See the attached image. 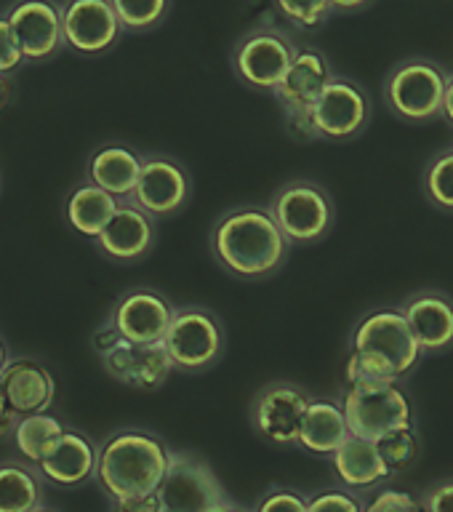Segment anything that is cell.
Masks as SVG:
<instances>
[{
  "label": "cell",
  "instance_id": "1",
  "mask_svg": "<svg viewBox=\"0 0 453 512\" xmlns=\"http://www.w3.org/2000/svg\"><path fill=\"white\" fill-rule=\"evenodd\" d=\"M291 248L270 208L254 203L224 208L208 230V251L216 267L248 283L275 278L286 267Z\"/></svg>",
  "mask_w": 453,
  "mask_h": 512
},
{
  "label": "cell",
  "instance_id": "2",
  "mask_svg": "<svg viewBox=\"0 0 453 512\" xmlns=\"http://www.w3.org/2000/svg\"><path fill=\"white\" fill-rule=\"evenodd\" d=\"M422 360V347L398 304L374 307L350 331L344 384L406 382Z\"/></svg>",
  "mask_w": 453,
  "mask_h": 512
},
{
  "label": "cell",
  "instance_id": "3",
  "mask_svg": "<svg viewBox=\"0 0 453 512\" xmlns=\"http://www.w3.org/2000/svg\"><path fill=\"white\" fill-rule=\"evenodd\" d=\"M174 448L142 427H123L99 443L96 483L115 502L144 499L158 491L171 464Z\"/></svg>",
  "mask_w": 453,
  "mask_h": 512
},
{
  "label": "cell",
  "instance_id": "4",
  "mask_svg": "<svg viewBox=\"0 0 453 512\" xmlns=\"http://www.w3.org/2000/svg\"><path fill=\"white\" fill-rule=\"evenodd\" d=\"M448 72L432 59L411 56L387 72L384 102L398 120L408 126H430L443 118Z\"/></svg>",
  "mask_w": 453,
  "mask_h": 512
},
{
  "label": "cell",
  "instance_id": "5",
  "mask_svg": "<svg viewBox=\"0 0 453 512\" xmlns=\"http://www.w3.org/2000/svg\"><path fill=\"white\" fill-rule=\"evenodd\" d=\"M339 400L355 438L379 443L392 432L416 427L414 398L403 382L347 384Z\"/></svg>",
  "mask_w": 453,
  "mask_h": 512
},
{
  "label": "cell",
  "instance_id": "6",
  "mask_svg": "<svg viewBox=\"0 0 453 512\" xmlns=\"http://www.w3.org/2000/svg\"><path fill=\"white\" fill-rule=\"evenodd\" d=\"M267 208L291 246H318L336 227L334 198L315 179H288L272 192Z\"/></svg>",
  "mask_w": 453,
  "mask_h": 512
},
{
  "label": "cell",
  "instance_id": "7",
  "mask_svg": "<svg viewBox=\"0 0 453 512\" xmlns=\"http://www.w3.org/2000/svg\"><path fill=\"white\" fill-rule=\"evenodd\" d=\"M163 347L174 363V371L206 374L222 363L227 352V328L211 307L182 304L176 307Z\"/></svg>",
  "mask_w": 453,
  "mask_h": 512
},
{
  "label": "cell",
  "instance_id": "8",
  "mask_svg": "<svg viewBox=\"0 0 453 512\" xmlns=\"http://www.w3.org/2000/svg\"><path fill=\"white\" fill-rule=\"evenodd\" d=\"M91 347L104 371L131 390L155 392L174 374V363L163 344L128 342L107 320L91 336Z\"/></svg>",
  "mask_w": 453,
  "mask_h": 512
},
{
  "label": "cell",
  "instance_id": "9",
  "mask_svg": "<svg viewBox=\"0 0 453 512\" xmlns=\"http://www.w3.org/2000/svg\"><path fill=\"white\" fill-rule=\"evenodd\" d=\"M334 78L326 54H320L318 48L296 46L294 62L272 96L278 99L288 131L299 142H310V112Z\"/></svg>",
  "mask_w": 453,
  "mask_h": 512
},
{
  "label": "cell",
  "instance_id": "10",
  "mask_svg": "<svg viewBox=\"0 0 453 512\" xmlns=\"http://www.w3.org/2000/svg\"><path fill=\"white\" fill-rule=\"evenodd\" d=\"M374 118L371 96L358 80L336 75L310 112V142L344 144L366 134Z\"/></svg>",
  "mask_w": 453,
  "mask_h": 512
},
{
  "label": "cell",
  "instance_id": "11",
  "mask_svg": "<svg viewBox=\"0 0 453 512\" xmlns=\"http://www.w3.org/2000/svg\"><path fill=\"white\" fill-rule=\"evenodd\" d=\"M155 502L160 512H214L230 502V494L203 456L174 451L166 478L155 491Z\"/></svg>",
  "mask_w": 453,
  "mask_h": 512
},
{
  "label": "cell",
  "instance_id": "12",
  "mask_svg": "<svg viewBox=\"0 0 453 512\" xmlns=\"http://www.w3.org/2000/svg\"><path fill=\"white\" fill-rule=\"evenodd\" d=\"M310 392L302 384L291 379H275V382L259 387L251 406H248V422L264 443L278 448L299 446V430L302 419L310 408Z\"/></svg>",
  "mask_w": 453,
  "mask_h": 512
},
{
  "label": "cell",
  "instance_id": "13",
  "mask_svg": "<svg viewBox=\"0 0 453 512\" xmlns=\"http://www.w3.org/2000/svg\"><path fill=\"white\" fill-rule=\"evenodd\" d=\"M294 38L278 27H256L232 48V72L243 86L275 94L296 54Z\"/></svg>",
  "mask_w": 453,
  "mask_h": 512
},
{
  "label": "cell",
  "instance_id": "14",
  "mask_svg": "<svg viewBox=\"0 0 453 512\" xmlns=\"http://www.w3.org/2000/svg\"><path fill=\"white\" fill-rule=\"evenodd\" d=\"M192 195H195V179L182 160L168 152H144L142 174L131 195L134 206L158 222L182 214L190 206Z\"/></svg>",
  "mask_w": 453,
  "mask_h": 512
},
{
  "label": "cell",
  "instance_id": "15",
  "mask_svg": "<svg viewBox=\"0 0 453 512\" xmlns=\"http://www.w3.org/2000/svg\"><path fill=\"white\" fill-rule=\"evenodd\" d=\"M174 312L176 304L163 291L139 286L118 296V302L112 304L110 315H107V323L128 342L163 344Z\"/></svg>",
  "mask_w": 453,
  "mask_h": 512
},
{
  "label": "cell",
  "instance_id": "16",
  "mask_svg": "<svg viewBox=\"0 0 453 512\" xmlns=\"http://www.w3.org/2000/svg\"><path fill=\"white\" fill-rule=\"evenodd\" d=\"M400 312L406 315L424 358L453 350V296L440 288H419L400 299Z\"/></svg>",
  "mask_w": 453,
  "mask_h": 512
},
{
  "label": "cell",
  "instance_id": "17",
  "mask_svg": "<svg viewBox=\"0 0 453 512\" xmlns=\"http://www.w3.org/2000/svg\"><path fill=\"white\" fill-rule=\"evenodd\" d=\"M99 254L110 262L136 264L144 262L158 243V224L131 200H120L118 211L94 240Z\"/></svg>",
  "mask_w": 453,
  "mask_h": 512
},
{
  "label": "cell",
  "instance_id": "18",
  "mask_svg": "<svg viewBox=\"0 0 453 512\" xmlns=\"http://www.w3.org/2000/svg\"><path fill=\"white\" fill-rule=\"evenodd\" d=\"M62 24L64 43L80 54H104L123 30L110 0H70L62 8Z\"/></svg>",
  "mask_w": 453,
  "mask_h": 512
},
{
  "label": "cell",
  "instance_id": "19",
  "mask_svg": "<svg viewBox=\"0 0 453 512\" xmlns=\"http://www.w3.org/2000/svg\"><path fill=\"white\" fill-rule=\"evenodd\" d=\"M22 46L24 59L43 62L64 46L62 11L51 0H22L6 16Z\"/></svg>",
  "mask_w": 453,
  "mask_h": 512
},
{
  "label": "cell",
  "instance_id": "20",
  "mask_svg": "<svg viewBox=\"0 0 453 512\" xmlns=\"http://www.w3.org/2000/svg\"><path fill=\"white\" fill-rule=\"evenodd\" d=\"M0 390L16 416L46 414L54 406L56 379L40 360L11 358L0 374Z\"/></svg>",
  "mask_w": 453,
  "mask_h": 512
},
{
  "label": "cell",
  "instance_id": "21",
  "mask_svg": "<svg viewBox=\"0 0 453 512\" xmlns=\"http://www.w3.org/2000/svg\"><path fill=\"white\" fill-rule=\"evenodd\" d=\"M96 459H99V446L94 440L67 427L54 451L38 464V472L51 486L70 491L96 478Z\"/></svg>",
  "mask_w": 453,
  "mask_h": 512
},
{
  "label": "cell",
  "instance_id": "22",
  "mask_svg": "<svg viewBox=\"0 0 453 512\" xmlns=\"http://www.w3.org/2000/svg\"><path fill=\"white\" fill-rule=\"evenodd\" d=\"M144 155L134 147L120 142H110L96 147L86 163V182L102 187L112 198L131 200L142 174Z\"/></svg>",
  "mask_w": 453,
  "mask_h": 512
},
{
  "label": "cell",
  "instance_id": "23",
  "mask_svg": "<svg viewBox=\"0 0 453 512\" xmlns=\"http://www.w3.org/2000/svg\"><path fill=\"white\" fill-rule=\"evenodd\" d=\"M336 478L350 491H379L395 472L384 462L382 451L374 440H363L352 435L334 456H331Z\"/></svg>",
  "mask_w": 453,
  "mask_h": 512
},
{
  "label": "cell",
  "instance_id": "24",
  "mask_svg": "<svg viewBox=\"0 0 453 512\" xmlns=\"http://www.w3.org/2000/svg\"><path fill=\"white\" fill-rule=\"evenodd\" d=\"M352 438L350 424L344 416V406L339 398H312L310 408L302 419L299 446L312 456H331Z\"/></svg>",
  "mask_w": 453,
  "mask_h": 512
},
{
  "label": "cell",
  "instance_id": "25",
  "mask_svg": "<svg viewBox=\"0 0 453 512\" xmlns=\"http://www.w3.org/2000/svg\"><path fill=\"white\" fill-rule=\"evenodd\" d=\"M120 200L91 182L78 184L64 203V216L78 235L96 240L118 211Z\"/></svg>",
  "mask_w": 453,
  "mask_h": 512
},
{
  "label": "cell",
  "instance_id": "26",
  "mask_svg": "<svg viewBox=\"0 0 453 512\" xmlns=\"http://www.w3.org/2000/svg\"><path fill=\"white\" fill-rule=\"evenodd\" d=\"M43 507V475L22 459L0 462V512H35Z\"/></svg>",
  "mask_w": 453,
  "mask_h": 512
},
{
  "label": "cell",
  "instance_id": "27",
  "mask_svg": "<svg viewBox=\"0 0 453 512\" xmlns=\"http://www.w3.org/2000/svg\"><path fill=\"white\" fill-rule=\"evenodd\" d=\"M64 432H67V427H64L62 419L46 411V414L19 416L14 424V432H11V440H14L19 459L38 467L54 451Z\"/></svg>",
  "mask_w": 453,
  "mask_h": 512
},
{
  "label": "cell",
  "instance_id": "28",
  "mask_svg": "<svg viewBox=\"0 0 453 512\" xmlns=\"http://www.w3.org/2000/svg\"><path fill=\"white\" fill-rule=\"evenodd\" d=\"M422 195L438 214L453 216V144L438 150L424 163Z\"/></svg>",
  "mask_w": 453,
  "mask_h": 512
},
{
  "label": "cell",
  "instance_id": "29",
  "mask_svg": "<svg viewBox=\"0 0 453 512\" xmlns=\"http://www.w3.org/2000/svg\"><path fill=\"white\" fill-rule=\"evenodd\" d=\"M120 27L131 32H144L158 27L171 11V0H110Z\"/></svg>",
  "mask_w": 453,
  "mask_h": 512
},
{
  "label": "cell",
  "instance_id": "30",
  "mask_svg": "<svg viewBox=\"0 0 453 512\" xmlns=\"http://www.w3.org/2000/svg\"><path fill=\"white\" fill-rule=\"evenodd\" d=\"M379 451H382L384 462L390 464V470L398 475L400 470H406L419 459L422 454V440H419V430L416 427H406V430H398L382 438L379 443Z\"/></svg>",
  "mask_w": 453,
  "mask_h": 512
},
{
  "label": "cell",
  "instance_id": "31",
  "mask_svg": "<svg viewBox=\"0 0 453 512\" xmlns=\"http://www.w3.org/2000/svg\"><path fill=\"white\" fill-rule=\"evenodd\" d=\"M278 14L299 30H318L334 14L331 0H272Z\"/></svg>",
  "mask_w": 453,
  "mask_h": 512
},
{
  "label": "cell",
  "instance_id": "32",
  "mask_svg": "<svg viewBox=\"0 0 453 512\" xmlns=\"http://www.w3.org/2000/svg\"><path fill=\"white\" fill-rule=\"evenodd\" d=\"M366 502L350 488H323L307 496V512H363Z\"/></svg>",
  "mask_w": 453,
  "mask_h": 512
},
{
  "label": "cell",
  "instance_id": "33",
  "mask_svg": "<svg viewBox=\"0 0 453 512\" xmlns=\"http://www.w3.org/2000/svg\"><path fill=\"white\" fill-rule=\"evenodd\" d=\"M254 512H307V496L302 491L288 486H270L264 491L256 504Z\"/></svg>",
  "mask_w": 453,
  "mask_h": 512
},
{
  "label": "cell",
  "instance_id": "34",
  "mask_svg": "<svg viewBox=\"0 0 453 512\" xmlns=\"http://www.w3.org/2000/svg\"><path fill=\"white\" fill-rule=\"evenodd\" d=\"M363 512H427L422 499H416L408 491H395V488H379L366 502Z\"/></svg>",
  "mask_w": 453,
  "mask_h": 512
},
{
  "label": "cell",
  "instance_id": "35",
  "mask_svg": "<svg viewBox=\"0 0 453 512\" xmlns=\"http://www.w3.org/2000/svg\"><path fill=\"white\" fill-rule=\"evenodd\" d=\"M24 62L22 46L16 40V32L8 19H0V75H11V72Z\"/></svg>",
  "mask_w": 453,
  "mask_h": 512
},
{
  "label": "cell",
  "instance_id": "36",
  "mask_svg": "<svg viewBox=\"0 0 453 512\" xmlns=\"http://www.w3.org/2000/svg\"><path fill=\"white\" fill-rule=\"evenodd\" d=\"M419 499L427 512H453V480H440L427 488Z\"/></svg>",
  "mask_w": 453,
  "mask_h": 512
},
{
  "label": "cell",
  "instance_id": "37",
  "mask_svg": "<svg viewBox=\"0 0 453 512\" xmlns=\"http://www.w3.org/2000/svg\"><path fill=\"white\" fill-rule=\"evenodd\" d=\"M112 512H160L155 494L144 496V499H131V502H115Z\"/></svg>",
  "mask_w": 453,
  "mask_h": 512
},
{
  "label": "cell",
  "instance_id": "38",
  "mask_svg": "<svg viewBox=\"0 0 453 512\" xmlns=\"http://www.w3.org/2000/svg\"><path fill=\"white\" fill-rule=\"evenodd\" d=\"M16 419H19V416L14 414V408L8 406L6 395H3V390H0V438H11Z\"/></svg>",
  "mask_w": 453,
  "mask_h": 512
},
{
  "label": "cell",
  "instance_id": "39",
  "mask_svg": "<svg viewBox=\"0 0 453 512\" xmlns=\"http://www.w3.org/2000/svg\"><path fill=\"white\" fill-rule=\"evenodd\" d=\"M374 0H331V6L339 14H352V11H360V8L371 6Z\"/></svg>",
  "mask_w": 453,
  "mask_h": 512
},
{
  "label": "cell",
  "instance_id": "40",
  "mask_svg": "<svg viewBox=\"0 0 453 512\" xmlns=\"http://www.w3.org/2000/svg\"><path fill=\"white\" fill-rule=\"evenodd\" d=\"M443 120L453 128V75H448L446 86V102H443Z\"/></svg>",
  "mask_w": 453,
  "mask_h": 512
},
{
  "label": "cell",
  "instance_id": "41",
  "mask_svg": "<svg viewBox=\"0 0 453 512\" xmlns=\"http://www.w3.org/2000/svg\"><path fill=\"white\" fill-rule=\"evenodd\" d=\"M8 99H11V80L8 75H0V110L6 107Z\"/></svg>",
  "mask_w": 453,
  "mask_h": 512
},
{
  "label": "cell",
  "instance_id": "42",
  "mask_svg": "<svg viewBox=\"0 0 453 512\" xmlns=\"http://www.w3.org/2000/svg\"><path fill=\"white\" fill-rule=\"evenodd\" d=\"M214 512H254V510H248V507H243V504H238V502H224L222 507H216Z\"/></svg>",
  "mask_w": 453,
  "mask_h": 512
},
{
  "label": "cell",
  "instance_id": "43",
  "mask_svg": "<svg viewBox=\"0 0 453 512\" xmlns=\"http://www.w3.org/2000/svg\"><path fill=\"white\" fill-rule=\"evenodd\" d=\"M8 347H6V342H3V339H0V374H3V368L8 366Z\"/></svg>",
  "mask_w": 453,
  "mask_h": 512
},
{
  "label": "cell",
  "instance_id": "44",
  "mask_svg": "<svg viewBox=\"0 0 453 512\" xmlns=\"http://www.w3.org/2000/svg\"><path fill=\"white\" fill-rule=\"evenodd\" d=\"M35 512H56V510H51V507H38Z\"/></svg>",
  "mask_w": 453,
  "mask_h": 512
}]
</instances>
